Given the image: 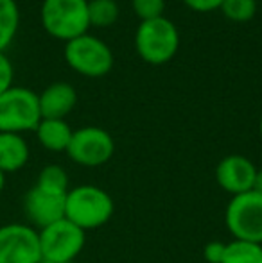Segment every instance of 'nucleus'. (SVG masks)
I'll return each instance as SVG.
<instances>
[{
	"label": "nucleus",
	"mask_w": 262,
	"mask_h": 263,
	"mask_svg": "<svg viewBox=\"0 0 262 263\" xmlns=\"http://www.w3.org/2000/svg\"><path fill=\"white\" fill-rule=\"evenodd\" d=\"M112 215L113 201L102 188L83 184L66 192L65 218L83 231L101 228L112 218Z\"/></svg>",
	"instance_id": "1"
},
{
	"label": "nucleus",
	"mask_w": 262,
	"mask_h": 263,
	"mask_svg": "<svg viewBox=\"0 0 262 263\" xmlns=\"http://www.w3.org/2000/svg\"><path fill=\"white\" fill-rule=\"evenodd\" d=\"M135 47L140 58L149 65H164L178 52L180 34L169 18L140 22L135 32Z\"/></svg>",
	"instance_id": "2"
},
{
	"label": "nucleus",
	"mask_w": 262,
	"mask_h": 263,
	"mask_svg": "<svg viewBox=\"0 0 262 263\" xmlns=\"http://www.w3.org/2000/svg\"><path fill=\"white\" fill-rule=\"evenodd\" d=\"M42 25L50 36L65 42L86 34L88 0H43Z\"/></svg>",
	"instance_id": "3"
},
{
	"label": "nucleus",
	"mask_w": 262,
	"mask_h": 263,
	"mask_svg": "<svg viewBox=\"0 0 262 263\" xmlns=\"http://www.w3.org/2000/svg\"><path fill=\"white\" fill-rule=\"evenodd\" d=\"M42 120L38 95L32 90L11 86L0 93V133L34 131Z\"/></svg>",
	"instance_id": "4"
},
{
	"label": "nucleus",
	"mask_w": 262,
	"mask_h": 263,
	"mask_svg": "<svg viewBox=\"0 0 262 263\" xmlns=\"http://www.w3.org/2000/svg\"><path fill=\"white\" fill-rule=\"evenodd\" d=\"M65 61L74 72L84 77H102L112 70L113 54L102 40L83 34L66 42Z\"/></svg>",
	"instance_id": "5"
},
{
	"label": "nucleus",
	"mask_w": 262,
	"mask_h": 263,
	"mask_svg": "<svg viewBox=\"0 0 262 263\" xmlns=\"http://www.w3.org/2000/svg\"><path fill=\"white\" fill-rule=\"evenodd\" d=\"M224 222L235 240L262 246V195L253 190L234 195L226 206Z\"/></svg>",
	"instance_id": "6"
},
{
	"label": "nucleus",
	"mask_w": 262,
	"mask_h": 263,
	"mask_svg": "<svg viewBox=\"0 0 262 263\" xmlns=\"http://www.w3.org/2000/svg\"><path fill=\"white\" fill-rule=\"evenodd\" d=\"M38 236L42 260L56 263H70L83 251L84 242H86L83 229L77 228L66 218H61V220L40 229Z\"/></svg>",
	"instance_id": "7"
},
{
	"label": "nucleus",
	"mask_w": 262,
	"mask_h": 263,
	"mask_svg": "<svg viewBox=\"0 0 262 263\" xmlns=\"http://www.w3.org/2000/svg\"><path fill=\"white\" fill-rule=\"evenodd\" d=\"M115 143L108 131L101 127H81L72 133L66 154L74 163L83 166H101L112 159Z\"/></svg>",
	"instance_id": "8"
},
{
	"label": "nucleus",
	"mask_w": 262,
	"mask_h": 263,
	"mask_svg": "<svg viewBox=\"0 0 262 263\" xmlns=\"http://www.w3.org/2000/svg\"><path fill=\"white\" fill-rule=\"evenodd\" d=\"M38 231L25 224H6L0 228V263H40Z\"/></svg>",
	"instance_id": "9"
},
{
	"label": "nucleus",
	"mask_w": 262,
	"mask_h": 263,
	"mask_svg": "<svg viewBox=\"0 0 262 263\" xmlns=\"http://www.w3.org/2000/svg\"><path fill=\"white\" fill-rule=\"evenodd\" d=\"M65 201L66 194L45 190L34 184L24 197V211L36 228L43 229L65 218Z\"/></svg>",
	"instance_id": "10"
},
{
	"label": "nucleus",
	"mask_w": 262,
	"mask_h": 263,
	"mask_svg": "<svg viewBox=\"0 0 262 263\" xmlns=\"http://www.w3.org/2000/svg\"><path fill=\"white\" fill-rule=\"evenodd\" d=\"M257 166L248 158L241 154H230L223 158L216 166V181L224 192L234 195H241L252 192L255 181Z\"/></svg>",
	"instance_id": "11"
},
{
	"label": "nucleus",
	"mask_w": 262,
	"mask_h": 263,
	"mask_svg": "<svg viewBox=\"0 0 262 263\" xmlns=\"http://www.w3.org/2000/svg\"><path fill=\"white\" fill-rule=\"evenodd\" d=\"M42 118L65 120L77 104V91L68 83H53L38 95Z\"/></svg>",
	"instance_id": "12"
},
{
	"label": "nucleus",
	"mask_w": 262,
	"mask_h": 263,
	"mask_svg": "<svg viewBox=\"0 0 262 263\" xmlns=\"http://www.w3.org/2000/svg\"><path fill=\"white\" fill-rule=\"evenodd\" d=\"M29 161V145L22 135L0 133V170L4 174L16 172Z\"/></svg>",
	"instance_id": "13"
},
{
	"label": "nucleus",
	"mask_w": 262,
	"mask_h": 263,
	"mask_svg": "<svg viewBox=\"0 0 262 263\" xmlns=\"http://www.w3.org/2000/svg\"><path fill=\"white\" fill-rule=\"evenodd\" d=\"M34 131L38 142L53 153H66L74 133L65 120H56V118H42Z\"/></svg>",
	"instance_id": "14"
},
{
	"label": "nucleus",
	"mask_w": 262,
	"mask_h": 263,
	"mask_svg": "<svg viewBox=\"0 0 262 263\" xmlns=\"http://www.w3.org/2000/svg\"><path fill=\"white\" fill-rule=\"evenodd\" d=\"M20 25V11L14 0H0V52L9 47Z\"/></svg>",
	"instance_id": "15"
},
{
	"label": "nucleus",
	"mask_w": 262,
	"mask_h": 263,
	"mask_svg": "<svg viewBox=\"0 0 262 263\" xmlns=\"http://www.w3.org/2000/svg\"><path fill=\"white\" fill-rule=\"evenodd\" d=\"M221 263H262V246L244 240H234L224 247Z\"/></svg>",
	"instance_id": "16"
},
{
	"label": "nucleus",
	"mask_w": 262,
	"mask_h": 263,
	"mask_svg": "<svg viewBox=\"0 0 262 263\" xmlns=\"http://www.w3.org/2000/svg\"><path fill=\"white\" fill-rule=\"evenodd\" d=\"M119 20L115 0H88V22L92 27H112Z\"/></svg>",
	"instance_id": "17"
},
{
	"label": "nucleus",
	"mask_w": 262,
	"mask_h": 263,
	"mask_svg": "<svg viewBox=\"0 0 262 263\" xmlns=\"http://www.w3.org/2000/svg\"><path fill=\"white\" fill-rule=\"evenodd\" d=\"M36 184L45 188V190L66 194V192H68V176H66V172L60 165H47L45 168L40 172Z\"/></svg>",
	"instance_id": "18"
},
{
	"label": "nucleus",
	"mask_w": 262,
	"mask_h": 263,
	"mask_svg": "<svg viewBox=\"0 0 262 263\" xmlns=\"http://www.w3.org/2000/svg\"><path fill=\"white\" fill-rule=\"evenodd\" d=\"M232 22H248L257 13V0H223L219 7Z\"/></svg>",
	"instance_id": "19"
},
{
	"label": "nucleus",
	"mask_w": 262,
	"mask_h": 263,
	"mask_svg": "<svg viewBox=\"0 0 262 263\" xmlns=\"http://www.w3.org/2000/svg\"><path fill=\"white\" fill-rule=\"evenodd\" d=\"M131 6L136 16L146 22L164 16L165 0H131Z\"/></svg>",
	"instance_id": "20"
},
{
	"label": "nucleus",
	"mask_w": 262,
	"mask_h": 263,
	"mask_svg": "<svg viewBox=\"0 0 262 263\" xmlns=\"http://www.w3.org/2000/svg\"><path fill=\"white\" fill-rule=\"evenodd\" d=\"M13 77H14V70L9 58L0 52V93H4V91L13 86Z\"/></svg>",
	"instance_id": "21"
},
{
	"label": "nucleus",
	"mask_w": 262,
	"mask_h": 263,
	"mask_svg": "<svg viewBox=\"0 0 262 263\" xmlns=\"http://www.w3.org/2000/svg\"><path fill=\"white\" fill-rule=\"evenodd\" d=\"M224 247L226 243L223 242H208L203 249V256L208 263H221L224 256Z\"/></svg>",
	"instance_id": "22"
},
{
	"label": "nucleus",
	"mask_w": 262,
	"mask_h": 263,
	"mask_svg": "<svg viewBox=\"0 0 262 263\" xmlns=\"http://www.w3.org/2000/svg\"><path fill=\"white\" fill-rule=\"evenodd\" d=\"M190 9L198 11V13H208V11H216L221 7L223 0H183Z\"/></svg>",
	"instance_id": "23"
},
{
	"label": "nucleus",
	"mask_w": 262,
	"mask_h": 263,
	"mask_svg": "<svg viewBox=\"0 0 262 263\" xmlns=\"http://www.w3.org/2000/svg\"><path fill=\"white\" fill-rule=\"evenodd\" d=\"M253 192H257V194L262 195V168L259 170L257 168V174H255V181H253Z\"/></svg>",
	"instance_id": "24"
},
{
	"label": "nucleus",
	"mask_w": 262,
	"mask_h": 263,
	"mask_svg": "<svg viewBox=\"0 0 262 263\" xmlns=\"http://www.w3.org/2000/svg\"><path fill=\"white\" fill-rule=\"evenodd\" d=\"M4 184H6V174L0 170V194H2V190H4Z\"/></svg>",
	"instance_id": "25"
},
{
	"label": "nucleus",
	"mask_w": 262,
	"mask_h": 263,
	"mask_svg": "<svg viewBox=\"0 0 262 263\" xmlns=\"http://www.w3.org/2000/svg\"><path fill=\"white\" fill-rule=\"evenodd\" d=\"M259 131H260V136H262V117H260V124H259Z\"/></svg>",
	"instance_id": "26"
},
{
	"label": "nucleus",
	"mask_w": 262,
	"mask_h": 263,
	"mask_svg": "<svg viewBox=\"0 0 262 263\" xmlns=\"http://www.w3.org/2000/svg\"><path fill=\"white\" fill-rule=\"evenodd\" d=\"M40 263H56V261H49V260H42Z\"/></svg>",
	"instance_id": "27"
}]
</instances>
